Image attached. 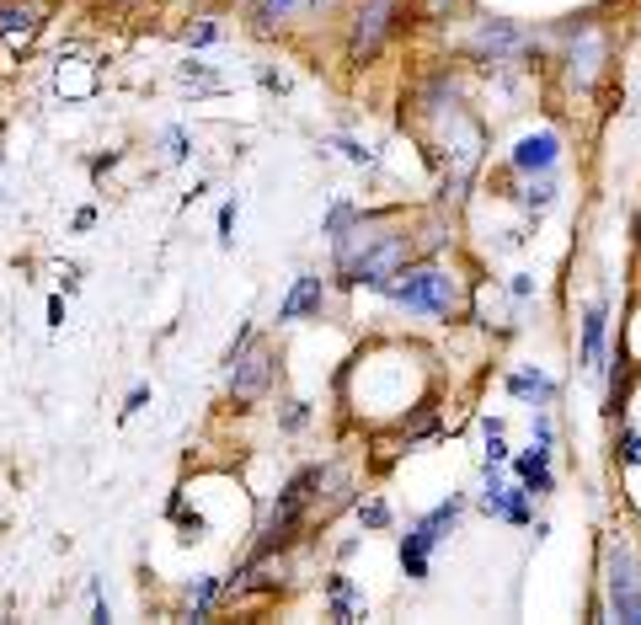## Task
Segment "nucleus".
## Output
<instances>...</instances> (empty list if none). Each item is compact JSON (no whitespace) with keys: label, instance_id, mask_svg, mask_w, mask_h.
<instances>
[{"label":"nucleus","instance_id":"4468645a","mask_svg":"<svg viewBox=\"0 0 641 625\" xmlns=\"http://www.w3.org/2000/svg\"><path fill=\"white\" fill-rule=\"evenodd\" d=\"M508 385H513V396H535V401H551V396H556V385L545 380V374H529V369H524V374H513Z\"/></svg>","mask_w":641,"mask_h":625},{"label":"nucleus","instance_id":"a211bd4d","mask_svg":"<svg viewBox=\"0 0 641 625\" xmlns=\"http://www.w3.org/2000/svg\"><path fill=\"white\" fill-rule=\"evenodd\" d=\"M145 401H150V385H134V390H129V401H123V417H134Z\"/></svg>","mask_w":641,"mask_h":625},{"label":"nucleus","instance_id":"dca6fc26","mask_svg":"<svg viewBox=\"0 0 641 625\" xmlns=\"http://www.w3.org/2000/svg\"><path fill=\"white\" fill-rule=\"evenodd\" d=\"M220 38V27L214 22H198V27H187V43H193V49H203V43H214Z\"/></svg>","mask_w":641,"mask_h":625},{"label":"nucleus","instance_id":"9b49d317","mask_svg":"<svg viewBox=\"0 0 641 625\" xmlns=\"http://www.w3.org/2000/svg\"><path fill=\"white\" fill-rule=\"evenodd\" d=\"M33 33H38L33 6H17V0H6V6H0V38L22 43V38H33Z\"/></svg>","mask_w":641,"mask_h":625},{"label":"nucleus","instance_id":"f3484780","mask_svg":"<svg viewBox=\"0 0 641 625\" xmlns=\"http://www.w3.org/2000/svg\"><path fill=\"white\" fill-rule=\"evenodd\" d=\"M230 230H236V203H225V209H220V246H230V241H236Z\"/></svg>","mask_w":641,"mask_h":625},{"label":"nucleus","instance_id":"20e7f679","mask_svg":"<svg viewBox=\"0 0 641 625\" xmlns=\"http://www.w3.org/2000/svg\"><path fill=\"white\" fill-rule=\"evenodd\" d=\"M401 268H406V236H374L353 257V268H342V273H348V284H390Z\"/></svg>","mask_w":641,"mask_h":625},{"label":"nucleus","instance_id":"4be33fe9","mask_svg":"<svg viewBox=\"0 0 641 625\" xmlns=\"http://www.w3.org/2000/svg\"><path fill=\"white\" fill-rule=\"evenodd\" d=\"M636 241H641V214H636Z\"/></svg>","mask_w":641,"mask_h":625},{"label":"nucleus","instance_id":"39448f33","mask_svg":"<svg viewBox=\"0 0 641 625\" xmlns=\"http://www.w3.org/2000/svg\"><path fill=\"white\" fill-rule=\"evenodd\" d=\"M390 17H396V0H364L353 17V38H348V59L364 65V59L380 54V43L390 33Z\"/></svg>","mask_w":641,"mask_h":625},{"label":"nucleus","instance_id":"6ab92c4d","mask_svg":"<svg viewBox=\"0 0 641 625\" xmlns=\"http://www.w3.org/2000/svg\"><path fill=\"white\" fill-rule=\"evenodd\" d=\"M166 145H171V161H187V134L182 129H166Z\"/></svg>","mask_w":641,"mask_h":625},{"label":"nucleus","instance_id":"2eb2a0df","mask_svg":"<svg viewBox=\"0 0 641 625\" xmlns=\"http://www.w3.org/2000/svg\"><path fill=\"white\" fill-rule=\"evenodd\" d=\"M476 49H519V33H513L508 22H492L476 33Z\"/></svg>","mask_w":641,"mask_h":625},{"label":"nucleus","instance_id":"412c9836","mask_svg":"<svg viewBox=\"0 0 641 625\" xmlns=\"http://www.w3.org/2000/svg\"><path fill=\"white\" fill-rule=\"evenodd\" d=\"M625 455H631V460H641V439H625Z\"/></svg>","mask_w":641,"mask_h":625},{"label":"nucleus","instance_id":"f257e3e1","mask_svg":"<svg viewBox=\"0 0 641 625\" xmlns=\"http://www.w3.org/2000/svg\"><path fill=\"white\" fill-rule=\"evenodd\" d=\"M385 289L396 294L401 305L433 310V316H449V310L460 305V289H455V278H449L444 268H412V273H401L396 284H385Z\"/></svg>","mask_w":641,"mask_h":625},{"label":"nucleus","instance_id":"f03ea898","mask_svg":"<svg viewBox=\"0 0 641 625\" xmlns=\"http://www.w3.org/2000/svg\"><path fill=\"white\" fill-rule=\"evenodd\" d=\"M310 487H321V471H316V465H305V471L294 476L284 492H278V508H273L268 529H262V545H257V556H268L273 545H284V540H289V529L300 524V513H305V503H310Z\"/></svg>","mask_w":641,"mask_h":625},{"label":"nucleus","instance_id":"f8f14e48","mask_svg":"<svg viewBox=\"0 0 641 625\" xmlns=\"http://www.w3.org/2000/svg\"><path fill=\"white\" fill-rule=\"evenodd\" d=\"M604 305H593L588 310V321H583V364L588 369H599V358H604Z\"/></svg>","mask_w":641,"mask_h":625},{"label":"nucleus","instance_id":"1a4fd4ad","mask_svg":"<svg viewBox=\"0 0 641 625\" xmlns=\"http://www.w3.org/2000/svg\"><path fill=\"white\" fill-rule=\"evenodd\" d=\"M556 161V134H529L519 139V150H513V166L519 171H545Z\"/></svg>","mask_w":641,"mask_h":625},{"label":"nucleus","instance_id":"9d476101","mask_svg":"<svg viewBox=\"0 0 641 625\" xmlns=\"http://www.w3.org/2000/svg\"><path fill=\"white\" fill-rule=\"evenodd\" d=\"M487 513H497V519H513V524H524L529 519V503H524V492H508V487H497V481H487Z\"/></svg>","mask_w":641,"mask_h":625},{"label":"nucleus","instance_id":"ddd939ff","mask_svg":"<svg viewBox=\"0 0 641 625\" xmlns=\"http://www.w3.org/2000/svg\"><path fill=\"white\" fill-rule=\"evenodd\" d=\"M545 455H551V449L535 444V455H524V460H519V476H524V487H529V492H551V465H545Z\"/></svg>","mask_w":641,"mask_h":625},{"label":"nucleus","instance_id":"aec40b11","mask_svg":"<svg viewBox=\"0 0 641 625\" xmlns=\"http://www.w3.org/2000/svg\"><path fill=\"white\" fill-rule=\"evenodd\" d=\"M49 326H54V332L65 326V294H49Z\"/></svg>","mask_w":641,"mask_h":625},{"label":"nucleus","instance_id":"0eeeda50","mask_svg":"<svg viewBox=\"0 0 641 625\" xmlns=\"http://www.w3.org/2000/svg\"><path fill=\"white\" fill-rule=\"evenodd\" d=\"M268 385H273V353L268 348H252V353L241 348L230 358V396L236 401H257Z\"/></svg>","mask_w":641,"mask_h":625},{"label":"nucleus","instance_id":"6e6552de","mask_svg":"<svg viewBox=\"0 0 641 625\" xmlns=\"http://www.w3.org/2000/svg\"><path fill=\"white\" fill-rule=\"evenodd\" d=\"M326 310V284L321 278H294V289H289V300L278 305V321H305V316H321Z\"/></svg>","mask_w":641,"mask_h":625},{"label":"nucleus","instance_id":"7ed1b4c3","mask_svg":"<svg viewBox=\"0 0 641 625\" xmlns=\"http://www.w3.org/2000/svg\"><path fill=\"white\" fill-rule=\"evenodd\" d=\"M455 519H460V497H449V503H439L428 519L412 529V535L401 540V567H406V577H417V583L428 577V551L444 540V529L455 524Z\"/></svg>","mask_w":641,"mask_h":625},{"label":"nucleus","instance_id":"423d86ee","mask_svg":"<svg viewBox=\"0 0 641 625\" xmlns=\"http://www.w3.org/2000/svg\"><path fill=\"white\" fill-rule=\"evenodd\" d=\"M609 604H615L620 620L641 625V572H636L631 551H620V545L609 551Z\"/></svg>","mask_w":641,"mask_h":625}]
</instances>
